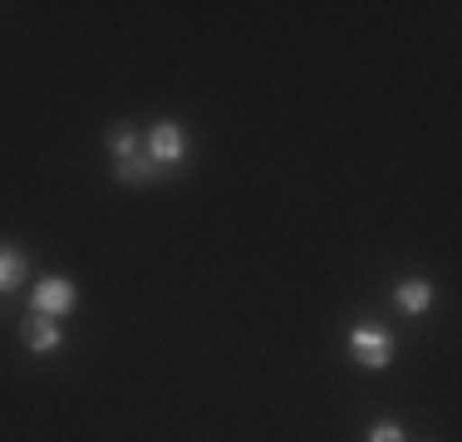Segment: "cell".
Masks as SVG:
<instances>
[{"label": "cell", "mask_w": 462, "mask_h": 442, "mask_svg": "<svg viewBox=\"0 0 462 442\" xmlns=\"http://www.w3.org/2000/svg\"><path fill=\"white\" fill-rule=\"evenodd\" d=\"M349 354H355L359 369L379 373V369H389V364H393V339L383 335L379 325H355V329H349Z\"/></svg>", "instance_id": "7a4b0ae2"}, {"label": "cell", "mask_w": 462, "mask_h": 442, "mask_svg": "<svg viewBox=\"0 0 462 442\" xmlns=\"http://www.w3.org/2000/svg\"><path fill=\"white\" fill-rule=\"evenodd\" d=\"M365 442H409V433H403L399 423H374L365 433Z\"/></svg>", "instance_id": "52a82bcc"}, {"label": "cell", "mask_w": 462, "mask_h": 442, "mask_svg": "<svg viewBox=\"0 0 462 442\" xmlns=\"http://www.w3.org/2000/svg\"><path fill=\"white\" fill-rule=\"evenodd\" d=\"M393 300H399L403 315H423V309H433V281H423V275H409V281L393 285Z\"/></svg>", "instance_id": "5b68a950"}, {"label": "cell", "mask_w": 462, "mask_h": 442, "mask_svg": "<svg viewBox=\"0 0 462 442\" xmlns=\"http://www.w3.org/2000/svg\"><path fill=\"white\" fill-rule=\"evenodd\" d=\"M60 319H45V315H25V325H20V345L30 354H54L60 349Z\"/></svg>", "instance_id": "277c9868"}, {"label": "cell", "mask_w": 462, "mask_h": 442, "mask_svg": "<svg viewBox=\"0 0 462 442\" xmlns=\"http://www.w3.org/2000/svg\"><path fill=\"white\" fill-rule=\"evenodd\" d=\"M423 442H433V437H423Z\"/></svg>", "instance_id": "9c48e42d"}, {"label": "cell", "mask_w": 462, "mask_h": 442, "mask_svg": "<svg viewBox=\"0 0 462 442\" xmlns=\"http://www.w3.org/2000/svg\"><path fill=\"white\" fill-rule=\"evenodd\" d=\"M74 305H79V285L69 275H40L35 290H30V315L64 319V315H74Z\"/></svg>", "instance_id": "6da1fadb"}, {"label": "cell", "mask_w": 462, "mask_h": 442, "mask_svg": "<svg viewBox=\"0 0 462 442\" xmlns=\"http://www.w3.org/2000/svg\"><path fill=\"white\" fill-rule=\"evenodd\" d=\"M0 305H5V295H0Z\"/></svg>", "instance_id": "ba28073f"}, {"label": "cell", "mask_w": 462, "mask_h": 442, "mask_svg": "<svg viewBox=\"0 0 462 442\" xmlns=\"http://www.w3.org/2000/svg\"><path fill=\"white\" fill-rule=\"evenodd\" d=\"M143 148H148V158L158 162L162 172H168L172 162L187 158V133H182L178 118H158V124L148 128V138H143Z\"/></svg>", "instance_id": "3957f363"}, {"label": "cell", "mask_w": 462, "mask_h": 442, "mask_svg": "<svg viewBox=\"0 0 462 442\" xmlns=\"http://www.w3.org/2000/svg\"><path fill=\"white\" fill-rule=\"evenodd\" d=\"M30 281V261L20 246H0V295L20 290V285Z\"/></svg>", "instance_id": "8992f818"}]
</instances>
